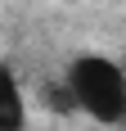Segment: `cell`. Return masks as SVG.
<instances>
[{
    "mask_svg": "<svg viewBox=\"0 0 126 131\" xmlns=\"http://www.w3.org/2000/svg\"><path fill=\"white\" fill-rule=\"evenodd\" d=\"M0 131H27V95L9 63H0Z\"/></svg>",
    "mask_w": 126,
    "mask_h": 131,
    "instance_id": "7a4b0ae2",
    "label": "cell"
},
{
    "mask_svg": "<svg viewBox=\"0 0 126 131\" xmlns=\"http://www.w3.org/2000/svg\"><path fill=\"white\" fill-rule=\"evenodd\" d=\"M45 104L54 108V113H63V118H72L77 113V95L68 81H59V86H45Z\"/></svg>",
    "mask_w": 126,
    "mask_h": 131,
    "instance_id": "3957f363",
    "label": "cell"
},
{
    "mask_svg": "<svg viewBox=\"0 0 126 131\" xmlns=\"http://www.w3.org/2000/svg\"><path fill=\"white\" fill-rule=\"evenodd\" d=\"M63 81L77 95V113L95 118L99 127H122L126 122V68L108 54H77Z\"/></svg>",
    "mask_w": 126,
    "mask_h": 131,
    "instance_id": "6da1fadb",
    "label": "cell"
}]
</instances>
